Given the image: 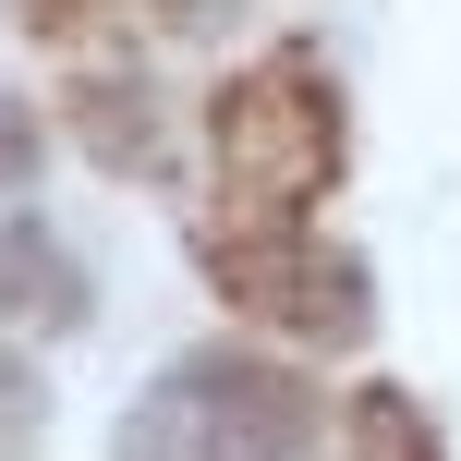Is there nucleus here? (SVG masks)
Listing matches in <instances>:
<instances>
[{
    "label": "nucleus",
    "instance_id": "4",
    "mask_svg": "<svg viewBox=\"0 0 461 461\" xmlns=\"http://www.w3.org/2000/svg\"><path fill=\"white\" fill-rule=\"evenodd\" d=\"M73 122H86V146L110 170H158V146H146V122H158V97L134 86V73H97L86 97H73Z\"/></svg>",
    "mask_w": 461,
    "mask_h": 461
},
{
    "label": "nucleus",
    "instance_id": "5",
    "mask_svg": "<svg viewBox=\"0 0 461 461\" xmlns=\"http://www.w3.org/2000/svg\"><path fill=\"white\" fill-rule=\"evenodd\" d=\"M352 461H438V425H425L401 389H365L352 401Z\"/></svg>",
    "mask_w": 461,
    "mask_h": 461
},
{
    "label": "nucleus",
    "instance_id": "2",
    "mask_svg": "<svg viewBox=\"0 0 461 461\" xmlns=\"http://www.w3.org/2000/svg\"><path fill=\"white\" fill-rule=\"evenodd\" d=\"M207 279L255 328H292V340H365V303H376L340 243H316V230H243V219L207 230Z\"/></svg>",
    "mask_w": 461,
    "mask_h": 461
},
{
    "label": "nucleus",
    "instance_id": "3",
    "mask_svg": "<svg viewBox=\"0 0 461 461\" xmlns=\"http://www.w3.org/2000/svg\"><path fill=\"white\" fill-rule=\"evenodd\" d=\"M86 316V267L61 255L49 219H0V328H73Z\"/></svg>",
    "mask_w": 461,
    "mask_h": 461
},
{
    "label": "nucleus",
    "instance_id": "6",
    "mask_svg": "<svg viewBox=\"0 0 461 461\" xmlns=\"http://www.w3.org/2000/svg\"><path fill=\"white\" fill-rule=\"evenodd\" d=\"M24 24L49 49H86V37H110V0H24Z\"/></svg>",
    "mask_w": 461,
    "mask_h": 461
},
{
    "label": "nucleus",
    "instance_id": "1",
    "mask_svg": "<svg viewBox=\"0 0 461 461\" xmlns=\"http://www.w3.org/2000/svg\"><path fill=\"white\" fill-rule=\"evenodd\" d=\"M207 134H219V183H230V207H316L328 183H340V97H328V73L303 61H255V73H230L219 86V110H207Z\"/></svg>",
    "mask_w": 461,
    "mask_h": 461
}]
</instances>
